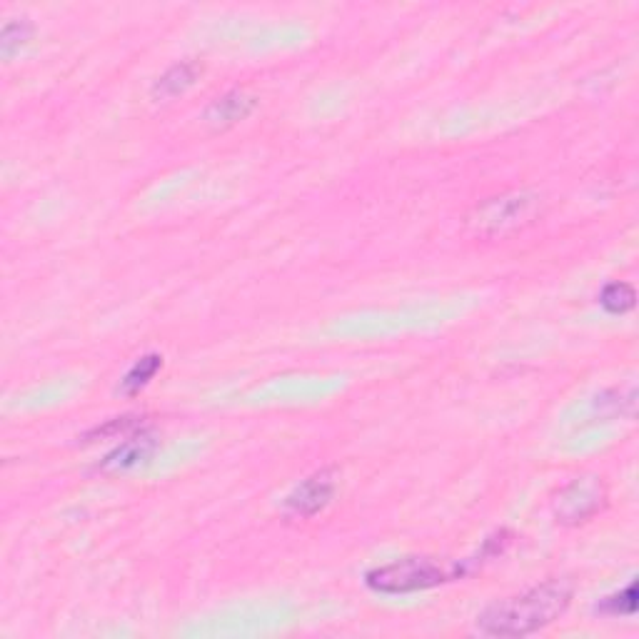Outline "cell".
Listing matches in <instances>:
<instances>
[{
	"instance_id": "cell-1",
	"label": "cell",
	"mask_w": 639,
	"mask_h": 639,
	"mask_svg": "<svg viewBox=\"0 0 639 639\" xmlns=\"http://www.w3.org/2000/svg\"><path fill=\"white\" fill-rule=\"evenodd\" d=\"M572 582L555 577L532 590L495 602L477 617V630L487 637H525L560 620L570 607Z\"/></svg>"
},
{
	"instance_id": "cell-2",
	"label": "cell",
	"mask_w": 639,
	"mask_h": 639,
	"mask_svg": "<svg viewBox=\"0 0 639 639\" xmlns=\"http://www.w3.org/2000/svg\"><path fill=\"white\" fill-rule=\"evenodd\" d=\"M467 570L470 565L465 562L460 565V562H440L435 557H402L367 572L365 585L377 595H412L460 580Z\"/></svg>"
},
{
	"instance_id": "cell-3",
	"label": "cell",
	"mask_w": 639,
	"mask_h": 639,
	"mask_svg": "<svg viewBox=\"0 0 639 639\" xmlns=\"http://www.w3.org/2000/svg\"><path fill=\"white\" fill-rule=\"evenodd\" d=\"M537 215V198L527 193L497 195L477 205L475 215L470 218V228L482 238H497V235L512 233L522 225L532 223Z\"/></svg>"
},
{
	"instance_id": "cell-4",
	"label": "cell",
	"mask_w": 639,
	"mask_h": 639,
	"mask_svg": "<svg viewBox=\"0 0 639 639\" xmlns=\"http://www.w3.org/2000/svg\"><path fill=\"white\" fill-rule=\"evenodd\" d=\"M607 487L602 477H577L562 487L555 500V517L562 525H582L605 510Z\"/></svg>"
},
{
	"instance_id": "cell-5",
	"label": "cell",
	"mask_w": 639,
	"mask_h": 639,
	"mask_svg": "<svg viewBox=\"0 0 639 639\" xmlns=\"http://www.w3.org/2000/svg\"><path fill=\"white\" fill-rule=\"evenodd\" d=\"M337 490L335 482V470H318L310 477H305L298 487L288 495L285 507H288L290 515L295 517H315L325 510L332 502Z\"/></svg>"
},
{
	"instance_id": "cell-6",
	"label": "cell",
	"mask_w": 639,
	"mask_h": 639,
	"mask_svg": "<svg viewBox=\"0 0 639 639\" xmlns=\"http://www.w3.org/2000/svg\"><path fill=\"white\" fill-rule=\"evenodd\" d=\"M155 450H158V440H155V435L148 427H143V430L125 437L113 452H108L105 460H100L98 470L108 472V475L135 470L138 465H145L155 455Z\"/></svg>"
},
{
	"instance_id": "cell-7",
	"label": "cell",
	"mask_w": 639,
	"mask_h": 639,
	"mask_svg": "<svg viewBox=\"0 0 639 639\" xmlns=\"http://www.w3.org/2000/svg\"><path fill=\"white\" fill-rule=\"evenodd\" d=\"M255 108V100L250 98L248 93H243V90H230V93L220 95V98H215L213 103H210L208 113H205V118L210 120L213 125H235L240 123V120L248 118L250 113H253Z\"/></svg>"
},
{
	"instance_id": "cell-8",
	"label": "cell",
	"mask_w": 639,
	"mask_h": 639,
	"mask_svg": "<svg viewBox=\"0 0 639 639\" xmlns=\"http://www.w3.org/2000/svg\"><path fill=\"white\" fill-rule=\"evenodd\" d=\"M200 73H203V65H198L195 60L175 63L173 68H168L158 80H155L153 95L155 98H175V95L185 93V90L198 80Z\"/></svg>"
},
{
	"instance_id": "cell-9",
	"label": "cell",
	"mask_w": 639,
	"mask_h": 639,
	"mask_svg": "<svg viewBox=\"0 0 639 639\" xmlns=\"http://www.w3.org/2000/svg\"><path fill=\"white\" fill-rule=\"evenodd\" d=\"M160 370H163V355H155V352L143 355L133 367H130L128 375L123 377V382H120V392L128 397L138 395L140 390H145V387L150 385V380H153Z\"/></svg>"
},
{
	"instance_id": "cell-10",
	"label": "cell",
	"mask_w": 639,
	"mask_h": 639,
	"mask_svg": "<svg viewBox=\"0 0 639 639\" xmlns=\"http://www.w3.org/2000/svg\"><path fill=\"white\" fill-rule=\"evenodd\" d=\"M600 303L612 315L630 313L635 308V288L630 283H610L602 290Z\"/></svg>"
},
{
	"instance_id": "cell-11",
	"label": "cell",
	"mask_w": 639,
	"mask_h": 639,
	"mask_svg": "<svg viewBox=\"0 0 639 639\" xmlns=\"http://www.w3.org/2000/svg\"><path fill=\"white\" fill-rule=\"evenodd\" d=\"M33 35V25L28 20H10L3 25V33H0V50H3V58H13L20 48L30 40Z\"/></svg>"
},
{
	"instance_id": "cell-12",
	"label": "cell",
	"mask_w": 639,
	"mask_h": 639,
	"mask_svg": "<svg viewBox=\"0 0 639 639\" xmlns=\"http://www.w3.org/2000/svg\"><path fill=\"white\" fill-rule=\"evenodd\" d=\"M637 610V585L632 582L627 590L617 592V595L605 597V600L597 605V612L602 615H612V617H625V615H635Z\"/></svg>"
},
{
	"instance_id": "cell-13",
	"label": "cell",
	"mask_w": 639,
	"mask_h": 639,
	"mask_svg": "<svg viewBox=\"0 0 639 639\" xmlns=\"http://www.w3.org/2000/svg\"><path fill=\"white\" fill-rule=\"evenodd\" d=\"M145 427V422H143V417H133V415H125V417H115V420H110V422H105L103 427H95V430H90L88 435V440H93V437H108V435H123V437H128V435H133V432H138V430H143Z\"/></svg>"
}]
</instances>
